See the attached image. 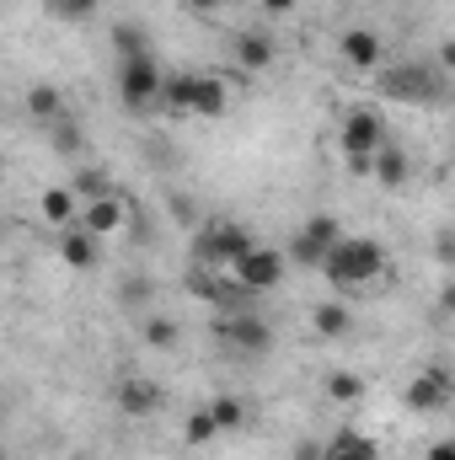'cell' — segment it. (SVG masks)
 <instances>
[{
	"label": "cell",
	"mask_w": 455,
	"mask_h": 460,
	"mask_svg": "<svg viewBox=\"0 0 455 460\" xmlns=\"http://www.w3.org/2000/svg\"><path fill=\"white\" fill-rule=\"evenodd\" d=\"M317 268H322L327 284H338V289H364V284H375V279L386 273V246L370 241V235H338V241L322 252Z\"/></svg>",
	"instance_id": "1"
},
{
	"label": "cell",
	"mask_w": 455,
	"mask_h": 460,
	"mask_svg": "<svg viewBox=\"0 0 455 460\" xmlns=\"http://www.w3.org/2000/svg\"><path fill=\"white\" fill-rule=\"evenodd\" d=\"M375 86H380V97H391V102H413V108H434V102H445V65H434V59H402V65H380L375 70Z\"/></svg>",
	"instance_id": "2"
},
{
	"label": "cell",
	"mask_w": 455,
	"mask_h": 460,
	"mask_svg": "<svg viewBox=\"0 0 455 460\" xmlns=\"http://www.w3.org/2000/svg\"><path fill=\"white\" fill-rule=\"evenodd\" d=\"M156 108H172V113H193V118H220L230 108V92L220 75H199V70H183V75H161V97Z\"/></svg>",
	"instance_id": "3"
},
{
	"label": "cell",
	"mask_w": 455,
	"mask_h": 460,
	"mask_svg": "<svg viewBox=\"0 0 455 460\" xmlns=\"http://www.w3.org/2000/svg\"><path fill=\"white\" fill-rule=\"evenodd\" d=\"M257 241H252V230L236 226V220H215V226H204L193 235V262H204V268H230L241 252H252Z\"/></svg>",
	"instance_id": "4"
},
{
	"label": "cell",
	"mask_w": 455,
	"mask_h": 460,
	"mask_svg": "<svg viewBox=\"0 0 455 460\" xmlns=\"http://www.w3.org/2000/svg\"><path fill=\"white\" fill-rule=\"evenodd\" d=\"M118 97H123L129 113L156 108V97H161V65H156V49H150V54H134V59H118Z\"/></svg>",
	"instance_id": "5"
},
{
	"label": "cell",
	"mask_w": 455,
	"mask_h": 460,
	"mask_svg": "<svg viewBox=\"0 0 455 460\" xmlns=\"http://www.w3.org/2000/svg\"><path fill=\"white\" fill-rule=\"evenodd\" d=\"M284 273H290V262H284L279 246H252L230 262V279L241 284V295H268V289L284 284Z\"/></svg>",
	"instance_id": "6"
},
{
	"label": "cell",
	"mask_w": 455,
	"mask_h": 460,
	"mask_svg": "<svg viewBox=\"0 0 455 460\" xmlns=\"http://www.w3.org/2000/svg\"><path fill=\"white\" fill-rule=\"evenodd\" d=\"M386 139H391V128H386V113H380V108H353V113L343 118V128H338V145H343V155H348L353 166L370 161Z\"/></svg>",
	"instance_id": "7"
},
{
	"label": "cell",
	"mask_w": 455,
	"mask_h": 460,
	"mask_svg": "<svg viewBox=\"0 0 455 460\" xmlns=\"http://www.w3.org/2000/svg\"><path fill=\"white\" fill-rule=\"evenodd\" d=\"M338 235H343L338 215H311L306 226L290 235V252H284V262H306V268H317V262H322V252H327Z\"/></svg>",
	"instance_id": "8"
},
{
	"label": "cell",
	"mask_w": 455,
	"mask_h": 460,
	"mask_svg": "<svg viewBox=\"0 0 455 460\" xmlns=\"http://www.w3.org/2000/svg\"><path fill=\"white\" fill-rule=\"evenodd\" d=\"M220 338H226L241 358H263L268 343H273V332H268V322L263 316H252V311H236V316H220Z\"/></svg>",
	"instance_id": "9"
},
{
	"label": "cell",
	"mask_w": 455,
	"mask_h": 460,
	"mask_svg": "<svg viewBox=\"0 0 455 460\" xmlns=\"http://www.w3.org/2000/svg\"><path fill=\"white\" fill-rule=\"evenodd\" d=\"M338 54H343L348 70H370V75H375V70L386 65V38H380L375 27H348L338 38Z\"/></svg>",
	"instance_id": "10"
},
{
	"label": "cell",
	"mask_w": 455,
	"mask_h": 460,
	"mask_svg": "<svg viewBox=\"0 0 455 460\" xmlns=\"http://www.w3.org/2000/svg\"><path fill=\"white\" fill-rule=\"evenodd\" d=\"M113 402L123 418H150V412H161V385L150 375H123L113 385Z\"/></svg>",
	"instance_id": "11"
},
{
	"label": "cell",
	"mask_w": 455,
	"mask_h": 460,
	"mask_svg": "<svg viewBox=\"0 0 455 460\" xmlns=\"http://www.w3.org/2000/svg\"><path fill=\"white\" fill-rule=\"evenodd\" d=\"M364 172H370L380 188H391V193H397V188H407V177H413V161H407V150H402V145H391V139H386V145H380V150L364 161Z\"/></svg>",
	"instance_id": "12"
},
{
	"label": "cell",
	"mask_w": 455,
	"mask_h": 460,
	"mask_svg": "<svg viewBox=\"0 0 455 460\" xmlns=\"http://www.w3.org/2000/svg\"><path fill=\"white\" fill-rule=\"evenodd\" d=\"M76 226H86L97 241L103 235H113V230L129 226V204H123V193H108V199H92L81 215H76Z\"/></svg>",
	"instance_id": "13"
},
{
	"label": "cell",
	"mask_w": 455,
	"mask_h": 460,
	"mask_svg": "<svg viewBox=\"0 0 455 460\" xmlns=\"http://www.w3.org/2000/svg\"><path fill=\"white\" fill-rule=\"evenodd\" d=\"M445 402H451V380H445V369H424V375H413V385H407V407H413V412H445Z\"/></svg>",
	"instance_id": "14"
},
{
	"label": "cell",
	"mask_w": 455,
	"mask_h": 460,
	"mask_svg": "<svg viewBox=\"0 0 455 460\" xmlns=\"http://www.w3.org/2000/svg\"><path fill=\"white\" fill-rule=\"evenodd\" d=\"M230 54H236V65H241V70H252V75H263V70H268V65L279 59L273 38H268V32H252V27H246V32H236Z\"/></svg>",
	"instance_id": "15"
},
{
	"label": "cell",
	"mask_w": 455,
	"mask_h": 460,
	"mask_svg": "<svg viewBox=\"0 0 455 460\" xmlns=\"http://www.w3.org/2000/svg\"><path fill=\"white\" fill-rule=\"evenodd\" d=\"M59 257H65L76 273L97 268V235H92L86 226H59Z\"/></svg>",
	"instance_id": "16"
},
{
	"label": "cell",
	"mask_w": 455,
	"mask_h": 460,
	"mask_svg": "<svg viewBox=\"0 0 455 460\" xmlns=\"http://www.w3.org/2000/svg\"><path fill=\"white\" fill-rule=\"evenodd\" d=\"M38 215L49 220V226L59 230V226H76V215H81V204H76V193L59 182V188H49L43 199H38Z\"/></svg>",
	"instance_id": "17"
},
{
	"label": "cell",
	"mask_w": 455,
	"mask_h": 460,
	"mask_svg": "<svg viewBox=\"0 0 455 460\" xmlns=\"http://www.w3.org/2000/svg\"><path fill=\"white\" fill-rule=\"evenodd\" d=\"M27 113L38 118V123H54V118H65V92L59 86H49V81H38V86H27Z\"/></svg>",
	"instance_id": "18"
},
{
	"label": "cell",
	"mask_w": 455,
	"mask_h": 460,
	"mask_svg": "<svg viewBox=\"0 0 455 460\" xmlns=\"http://www.w3.org/2000/svg\"><path fill=\"white\" fill-rule=\"evenodd\" d=\"M70 193H76V204H92V199H108V193H118L113 177L108 172H97V166H81V172H70V182H65Z\"/></svg>",
	"instance_id": "19"
},
{
	"label": "cell",
	"mask_w": 455,
	"mask_h": 460,
	"mask_svg": "<svg viewBox=\"0 0 455 460\" xmlns=\"http://www.w3.org/2000/svg\"><path fill=\"white\" fill-rule=\"evenodd\" d=\"M183 289H188L193 300H204V305H226V284H220V279H215V268H204V262H193V268H188Z\"/></svg>",
	"instance_id": "20"
},
{
	"label": "cell",
	"mask_w": 455,
	"mask_h": 460,
	"mask_svg": "<svg viewBox=\"0 0 455 460\" xmlns=\"http://www.w3.org/2000/svg\"><path fill=\"white\" fill-rule=\"evenodd\" d=\"M311 332H317V338H343V332H348V305H343V300H322V305L311 311Z\"/></svg>",
	"instance_id": "21"
},
{
	"label": "cell",
	"mask_w": 455,
	"mask_h": 460,
	"mask_svg": "<svg viewBox=\"0 0 455 460\" xmlns=\"http://www.w3.org/2000/svg\"><path fill=\"white\" fill-rule=\"evenodd\" d=\"M210 418H215V429H220V434H236V429H246V402H241V396H215V402H210Z\"/></svg>",
	"instance_id": "22"
},
{
	"label": "cell",
	"mask_w": 455,
	"mask_h": 460,
	"mask_svg": "<svg viewBox=\"0 0 455 460\" xmlns=\"http://www.w3.org/2000/svg\"><path fill=\"white\" fill-rule=\"evenodd\" d=\"M322 460H375V445L364 439V434H353V429H343L338 439L322 450Z\"/></svg>",
	"instance_id": "23"
},
{
	"label": "cell",
	"mask_w": 455,
	"mask_h": 460,
	"mask_svg": "<svg viewBox=\"0 0 455 460\" xmlns=\"http://www.w3.org/2000/svg\"><path fill=\"white\" fill-rule=\"evenodd\" d=\"M139 338H145L150 348H177V338H183V332H177V322H172V316H156V311H145V322H139Z\"/></svg>",
	"instance_id": "24"
},
{
	"label": "cell",
	"mask_w": 455,
	"mask_h": 460,
	"mask_svg": "<svg viewBox=\"0 0 455 460\" xmlns=\"http://www.w3.org/2000/svg\"><path fill=\"white\" fill-rule=\"evenodd\" d=\"M113 54L118 59H134V54H150V38L134 27V22H113Z\"/></svg>",
	"instance_id": "25"
},
{
	"label": "cell",
	"mask_w": 455,
	"mask_h": 460,
	"mask_svg": "<svg viewBox=\"0 0 455 460\" xmlns=\"http://www.w3.org/2000/svg\"><path fill=\"white\" fill-rule=\"evenodd\" d=\"M49 128H54V150H59V155H81V150H86V134H81V123H70V113L54 118Z\"/></svg>",
	"instance_id": "26"
},
{
	"label": "cell",
	"mask_w": 455,
	"mask_h": 460,
	"mask_svg": "<svg viewBox=\"0 0 455 460\" xmlns=\"http://www.w3.org/2000/svg\"><path fill=\"white\" fill-rule=\"evenodd\" d=\"M103 5L108 0H49V11L59 22H92V16H103Z\"/></svg>",
	"instance_id": "27"
},
{
	"label": "cell",
	"mask_w": 455,
	"mask_h": 460,
	"mask_svg": "<svg viewBox=\"0 0 455 460\" xmlns=\"http://www.w3.org/2000/svg\"><path fill=\"white\" fill-rule=\"evenodd\" d=\"M220 439V429H215V418H210V407H199V412H188V445H215Z\"/></svg>",
	"instance_id": "28"
},
{
	"label": "cell",
	"mask_w": 455,
	"mask_h": 460,
	"mask_svg": "<svg viewBox=\"0 0 455 460\" xmlns=\"http://www.w3.org/2000/svg\"><path fill=\"white\" fill-rule=\"evenodd\" d=\"M364 396V380L359 375H327V402H359Z\"/></svg>",
	"instance_id": "29"
},
{
	"label": "cell",
	"mask_w": 455,
	"mask_h": 460,
	"mask_svg": "<svg viewBox=\"0 0 455 460\" xmlns=\"http://www.w3.org/2000/svg\"><path fill=\"white\" fill-rule=\"evenodd\" d=\"M145 300H150V284L145 279H129L123 284V305H145Z\"/></svg>",
	"instance_id": "30"
},
{
	"label": "cell",
	"mask_w": 455,
	"mask_h": 460,
	"mask_svg": "<svg viewBox=\"0 0 455 460\" xmlns=\"http://www.w3.org/2000/svg\"><path fill=\"white\" fill-rule=\"evenodd\" d=\"M257 5H263L268 16H290V11H295V0H257Z\"/></svg>",
	"instance_id": "31"
},
{
	"label": "cell",
	"mask_w": 455,
	"mask_h": 460,
	"mask_svg": "<svg viewBox=\"0 0 455 460\" xmlns=\"http://www.w3.org/2000/svg\"><path fill=\"white\" fill-rule=\"evenodd\" d=\"M429 460H455V445H451V439H440V445H429Z\"/></svg>",
	"instance_id": "32"
},
{
	"label": "cell",
	"mask_w": 455,
	"mask_h": 460,
	"mask_svg": "<svg viewBox=\"0 0 455 460\" xmlns=\"http://www.w3.org/2000/svg\"><path fill=\"white\" fill-rule=\"evenodd\" d=\"M188 5H193V11H199V16H215V11H220V5H226V0H188Z\"/></svg>",
	"instance_id": "33"
}]
</instances>
